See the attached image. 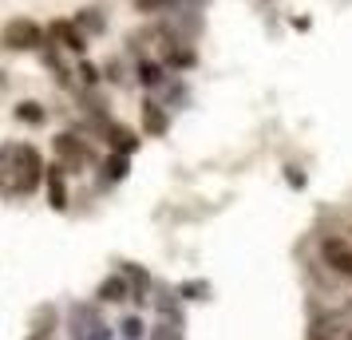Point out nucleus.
<instances>
[{
	"instance_id": "nucleus-1",
	"label": "nucleus",
	"mask_w": 352,
	"mask_h": 340,
	"mask_svg": "<svg viewBox=\"0 0 352 340\" xmlns=\"http://www.w3.org/2000/svg\"><path fill=\"white\" fill-rule=\"evenodd\" d=\"M0 170L8 174V194L24 198L44 182L48 166L32 143H0Z\"/></svg>"
},
{
	"instance_id": "nucleus-2",
	"label": "nucleus",
	"mask_w": 352,
	"mask_h": 340,
	"mask_svg": "<svg viewBox=\"0 0 352 340\" xmlns=\"http://www.w3.org/2000/svg\"><path fill=\"white\" fill-rule=\"evenodd\" d=\"M67 340H115V328L103 321L99 301H76L67 308Z\"/></svg>"
},
{
	"instance_id": "nucleus-3",
	"label": "nucleus",
	"mask_w": 352,
	"mask_h": 340,
	"mask_svg": "<svg viewBox=\"0 0 352 340\" xmlns=\"http://www.w3.org/2000/svg\"><path fill=\"white\" fill-rule=\"evenodd\" d=\"M202 32H206L202 8H182V12L159 16V24H155V36H159L162 44H194Z\"/></svg>"
},
{
	"instance_id": "nucleus-4",
	"label": "nucleus",
	"mask_w": 352,
	"mask_h": 340,
	"mask_svg": "<svg viewBox=\"0 0 352 340\" xmlns=\"http://www.w3.org/2000/svg\"><path fill=\"white\" fill-rule=\"evenodd\" d=\"M48 44V32L32 16H12L0 28V48L4 52H40Z\"/></svg>"
},
{
	"instance_id": "nucleus-5",
	"label": "nucleus",
	"mask_w": 352,
	"mask_h": 340,
	"mask_svg": "<svg viewBox=\"0 0 352 340\" xmlns=\"http://www.w3.org/2000/svg\"><path fill=\"white\" fill-rule=\"evenodd\" d=\"M52 150H56V162H64L67 174H83L87 166H91V146H87V139H80L76 131H60L56 139H52Z\"/></svg>"
},
{
	"instance_id": "nucleus-6",
	"label": "nucleus",
	"mask_w": 352,
	"mask_h": 340,
	"mask_svg": "<svg viewBox=\"0 0 352 340\" xmlns=\"http://www.w3.org/2000/svg\"><path fill=\"white\" fill-rule=\"evenodd\" d=\"M320 261L333 269L336 277H344V281H352V242L349 238H320Z\"/></svg>"
},
{
	"instance_id": "nucleus-7",
	"label": "nucleus",
	"mask_w": 352,
	"mask_h": 340,
	"mask_svg": "<svg viewBox=\"0 0 352 340\" xmlns=\"http://www.w3.org/2000/svg\"><path fill=\"white\" fill-rule=\"evenodd\" d=\"M151 305H155V313H159V321H175L182 324V297H178L175 285H166V281H155V289H151Z\"/></svg>"
},
{
	"instance_id": "nucleus-8",
	"label": "nucleus",
	"mask_w": 352,
	"mask_h": 340,
	"mask_svg": "<svg viewBox=\"0 0 352 340\" xmlns=\"http://www.w3.org/2000/svg\"><path fill=\"white\" fill-rule=\"evenodd\" d=\"M48 36H52V44H60V48L72 52V56H83V52H87V36L80 32L76 20H52Z\"/></svg>"
},
{
	"instance_id": "nucleus-9",
	"label": "nucleus",
	"mask_w": 352,
	"mask_h": 340,
	"mask_svg": "<svg viewBox=\"0 0 352 340\" xmlns=\"http://www.w3.org/2000/svg\"><path fill=\"white\" fill-rule=\"evenodd\" d=\"M40 60H44V67L52 71V80L60 83L64 91H76V67L64 64V48H60V44H52L48 40V44L40 48Z\"/></svg>"
},
{
	"instance_id": "nucleus-10",
	"label": "nucleus",
	"mask_w": 352,
	"mask_h": 340,
	"mask_svg": "<svg viewBox=\"0 0 352 340\" xmlns=\"http://www.w3.org/2000/svg\"><path fill=\"white\" fill-rule=\"evenodd\" d=\"M119 273H123V277L131 281V301H135V305L143 308L146 301H151V289H155V277L146 273V269L139 265V261H119Z\"/></svg>"
},
{
	"instance_id": "nucleus-11",
	"label": "nucleus",
	"mask_w": 352,
	"mask_h": 340,
	"mask_svg": "<svg viewBox=\"0 0 352 340\" xmlns=\"http://www.w3.org/2000/svg\"><path fill=\"white\" fill-rule=\"evenodd\" d=\"M44 190H48V206H52V210L64 214L67 202H72V194H67V170H64V162H52V166H48V174H44Z\"/></svg>"
},
{
	"instance_id": "nucleus-12",
	"label": "nucleus",
	"mask_w": 352,
	"mask_h": 340,
	"mask_svg": "<svg viewBox=\"0 0 352 340\" xmlns=\"http://www.w3.org/2000/svg\"><path fill=\"white\" fill-rule=\"evenodd\" d=\"M170 80V71H166V64H162L159 56L151 60V56H143L139 64H135V83L139 87H146V95H155V91H162V83Z\"/></svg>"
},
{
	"instance_id": "nucleus-13",
	"label": "nucleus",
	"mask_w": 352,
	"mask_h": 340,
	"mask_svg": "<svg viewBox=\"0 0 352 340\" xmlns=\"http://www.w3.org/2000/svg\"><path fill=\"white\" fill-rule=\"evenodd\" d=\"M131 8L139 16H170V12H182V8H206V0H131Z\"/></svg>"
},
{
	"instance_id": "nucleus-14",
	"label": "nucleus",
	"mask_w": 352,
	"mask_h": 340,
	"mask_svg": "<svg viewBox=\"0 0 352 340\" xmlns=\"http://www.w3.org/2000/svg\"><path fill=\"white\" fill-rule=\"evenodd\" d=\"M170 131V107H162L155 95L143 99V135H151V139H162Z\"/></svg>"
},
{
	"instance_id": "nucleus-15",
	"label": "nucleus",
	"mask_w": 352,
	"mask_h": 340,
	"mask_svg": "<svg viewBox=\"0 0 352 340\" xmlns=\"http://www.w3.org/2000/svg\"><path fill=\"white\" fill-rule=\"evenodd\" d=\"M96 301H99V305H123V301H131V281L119 273V269L107 273L96 285Z\"/></svg>"
},
{
	"instance_id": "nucleus-16",
	"label": "nucleus",
	"mask_w": 352,
	"mask_h": 340,
	"mask_svg": "<svg viewBox=\"0 0 352 340\" xmlns=\"http://www.w3.org/2000/svg\"><path fill=\"white\" fill-rule=\"evenodd\" d=\"M159 60L166 64V71H190V67H198V48L194 44H162Z\"/></svg>"
},
{
	"instance_id": "nucleus-17",
	"label": "nucleus",
	"mask_w": 352,
	"mask_h": 340,
	"mask_svg": "<svg viewBox=\"0 0 352 340\" xmlns=\"http://www.w3.org/2000/svg\"><path fill=\"white\" fill-rule=\"evenodd\" d=\"M103 139H107V146H111L115 155H135V150H139V143H143V139H139V135H135V131L131 127H123V123H107V131H103Z\"/></svg>"
},
{
	"instance_id": "nucleus-18",
	"label": "nucleus",
	"mask_w": 352,
	"mask_h": 340,
	"mask_svg": "<svg viewBox=\"0 0 352 340\" xmlns=\"http://www.w3.org/2000/svg\"><path fill=\"white\" fill-rule=\"evenodd\" d=\"M155 99H159L162 107H170V111H182L190 103V87L178 80V76H170V80L162 83V91H155Z\"/></svg>"
},
{
	"instance_id": "nucleus-19",
	"label": "nucleus",
	"mask_w": 352,
	"mask_h": 340,
	"mask_svg": "<svg viewBox=\"0 0 352 340\" xmlns=\"http://www.w3.org/2000/svg\"><path fill=\"white\" fill-rule=\"evenodd\" d=\"M76 24H80V32L87 36V40H96V36L107 32V16H103V8H96V4H87V8H80L76 12Z\"/></svg>"
},
{
	"instance_id": "nucleus-20",
	"label": "nucleus",
	"mask_w": 352,
	"mask_h": 340,
	"mask_svg": "<svg viewBox=\"0 0 352 340\" xmlns=\"http://www.w3.org/2000/svg\"><path fill=\"white\" fill-rule=\"evenodd\" d=\"M28 328H32V332H56V328H60V308H56V301L36 305L32 317H28Z\"/></svg>"
},
{
	"instance_id": "nucleus-21",
	"label": "nucleus",
	"mask_w": 352,
	"mask_h": 340,
	"mask_svg": "<svg viewBox=\"0 0 352 340\" xmlns=\"http://www.w3.org/2000/svg\"><path fill=\"white\" fill-rule=\"evenodd\" d=\"M178 289V297H182V301H186V305H202V301H210V297H214V285H210L206 277H186V281H178L175 285Z\"/></svg>"
},
{
	"instance_id": "nucleus-22",
	"label": "nucleus",
	"mask_w": 352,
	"mask_h": 340,
	"mask_svg": "<svg viewBox=\"0 0 352 340\" xmlns=\"http://www.w3.org/2000/svg\"><path fill=\"white\" fill-rule=\"evenodd\" d=\"M99 170H103V182H107V186H115V182H127V174H131V155H107V159H103V166H99Z\"/></svg>"
},
{
	"instance_id": "nucleus-23",
	"label": "nucleus",
	"mask_w": 352,
	"mask_h": 340,
	"mask_svg": "<svg viewBox=\"0 0 352 340\" xmlns=\"http://www.w3.org/2000/svg\"><path fill=\"white\" fill-rule=\"evenodd\" d=\"M12 115H16V123H24V127H44L48 123L44 103H36V99H20L16 107H12Z\"/></svg>"
},
{
	"instance_id": "nucleus-24",
	"label": "nucleus",
	"mask_w": 352,
	"mask_h": 340,
	"mask_svg": "<svg viewBox=\"0 0 352 340\" xmlns=\"http://www.w3.org/2000/svg\"><path fill=\"white\" fill-rule=\"evenodd\" d=\"M146 321L139 317V313H127L123 321H119V340H146Z\"/></svg>"
},
{
	"instance_id": "nucleus-25",
	"label": "nucleus",
	"mask_w": 352,
	"mask_h": 340,
	"mask_svg": "<svg viewBox=\"0 0 352 340\" xmlns=\"http://www.w3.org/2000/svg\"><path fill=\"white\" fill-rule=\"evenodd\" d=\"M146 340H186V332H182V324H175V321H155L151 332H146Z\"/></svg>"
},
{
	"instance_id": "nucleus-26",
	"label": "nucleus",
	"mask_w": 352,
	"mask_h": 340,
	"mask_svg": "<svg viewBox=\"0 0 352 340\" xmlns=\"http://www.w3.org/2000/svg\"><path fill=\"white\" fill-rule=\"evenodd\" d=\"M103 76H107L111 83H119V87H127V83L135 80V71H131L123 60H107V64H103Z\"/></svg>"
},
{
	"instance_id": "nucleus-27",
	"label": "nucleus",
	"mask_w": 352,
	"mask_h": 340,
	"mask_svg": "<svg viewBox=\"0 0 352 340\" xmlns=\"http://www.w3.org/2000/svg\"><path fill=\"white\" fill-rule=\"evenodd\" d=\"M76 76H80L83 87H99V80H103V67L91 64V60H80V64H76Z\"/></svg>"
},
{
	"instance_id": "nucleus-28",
	"label": "nucleus",
	"mask_w": 352,
	"mask_h": 340,
	"mask_svg": "<svg viewBox=\"0 0 352 340\" xmlns=\"http://www.w3.org/2000/svg\"><path fill=\"white\" fill-rule=\"evenodd\" d=\"M285 179H289V186H293V190H305V174L297 170V166H285Z\"/></svg>"
},
{
	"instance_id": "nucleus-29",
	"label": "nucleus",
	"mask_w": 352,
	"mask_h": 340,
	"mask_svg": "<svg viewBox=\"0 0 352 340\" xmlns=\"http://www.w3.org/2000/svg\"><path fill=\"white\" fill-rule=\"evenodd\" d=\"M24 340H56V332H28Z\"/></svg>"
},
{
	"instance_id": "nucleus-30",
	"label": "nucleus",
	"mask_w": 352,
	"mask_h": 340,
	"mask_svg": "<svg viewBox=\"0 0 352 340\" xmlns=\"http://www.w3.org/2000/svg\"><path fill=\"white\" fill-rule=\"evenodd\" d=\"M0 194H8V174L0 170Z\"/></svg>"
},
{
	"instance_id": "nucleus-31",
	"label": "nucleus",
	"mask_w": 352,
	"mask_h": 340,
	"mask_svg": "<svg viewBox=\"0 0 352 340\" xmlns=\"http://www.w3.org/2000/svg\"><path fill=\"white\" fill-rule=\"evenodd\" d=\"M344 313H349V321H352V297H349V301H344Z\"/></svg>"
},
{
	"instance_id": "nucleus-32",
	"label": "nucleus",
	"mask_w": 352,
	"mask_h": 340,
	"mask_svg": "<svg viewBox=\"0 0 352 340\" xmlns=\"http://www.w3.org/2000/svg\"><path fill=\"white\" fill-rule=\"evenodd\" d=\"M309 340H333V337H317V332H313V337H309Z\"/></svg>"
},
{
	"instance_id": "nucleus-33",
	"label": "nucleus",
	"mask_w": 352,
	"mask_h": 340,
	"mask_svg": "<svg viewBox=\"0 0 352 340\" xmlns=\"http://www.w3.org/2000/svg\"><path fill=\"white\" fill-rule=\"evenodd\" d=\"M344 340H352V328H349V332H344Z\"/></svg>"
}]
</instances>
